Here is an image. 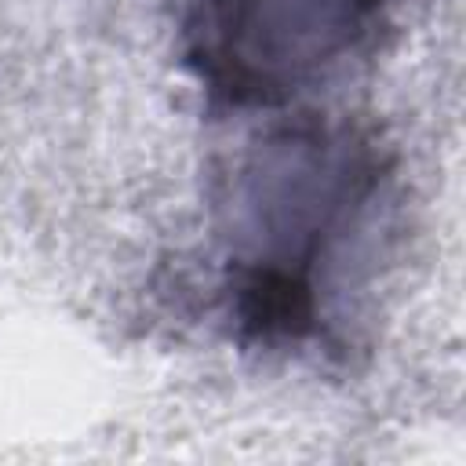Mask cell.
<instances>
[{
	"label": "cell",
	"mask_w": 466,
	"mask_h": 466,
	"mask_svg": "<svg viewBox=\"0 0 466 466\" xmlns=\"http://www.w3.org/2000/svg\"><path fill=\"white\" fill-rule=\"evenodd\" d=\"M386 171L371 135L299 113L251 138L215 178L222 299L244 346L320 339L328 280L382 197Z\"/></svg>",
	"instance_id": "cell-1"
},
{
	"label": "cell",
	"mask_w": 466,
	"mask_h": 466,
	"mask_svg": "<svg viewBox=\"0 0 466 466\" xmlns=\"http://www.w3.org/2000/svg\"><path fill=\"white\" fill-rule=\"evenodd\" d=\"M400 0H193L186 66L218 109H284L368 58Z\"/></svg>",
	"instance_id": "cell-2"
}]
</instances>
